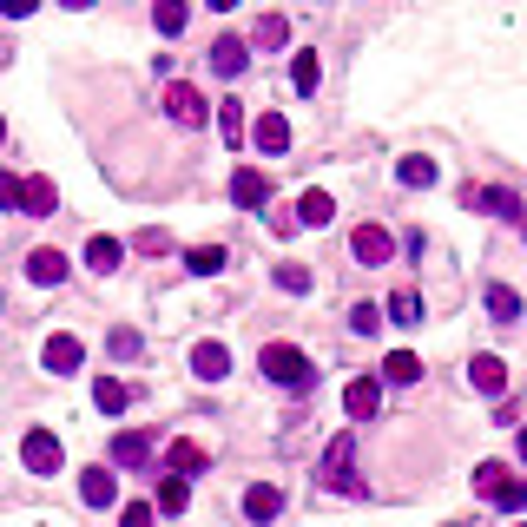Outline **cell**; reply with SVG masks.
Segmentation results:
<instances>
[{
    "mask_svg": "<svg viewBox=\"0 0 527 527\" xmlns=\"http://www.w3.org/2000/svg\"><path fill=\"white\" fill-rule=\"evenodd\" d=\"M396 172H402V185H416V192H429V185H435V159H402Z\"/></svg>",
    "mask_w": 527,
    "mask_h": 527,
    "instance_id": "cell-31",
    "label": "cell"
},
{
    "mask_svg": "<svg viewBox=\"0 0 527 527\" xmlns=\"http://www.w3.org/2000/svg\"><path fill=\"white\" fill-rule=\"evenodd\" d=\"M251 139H257V152H290V119L284 112H264L251 126Z\"/></svg>",
    "mask_w": 527,
    "mask_h": 527,
    "instance_id": "cell-18",
    "label": "cell"
},
{
    "mask_svg": "<svg viewBox=\"0 0 527 527\" xmlns=\"http://www.w3.org/2000/svg\"><path fill=\"white\" fill-rule=\"evenodd\" d=\"M0 145H7V119H0Z\"/></svg>",
    "mask_w": 527,
    "mask_h": 527,
    "instance_id": "cell-41",
    "label": "cell"
},
{
    "mask_svg": "<svg viewBox=\"0 0 527 527\" xmlns=\"http://www.w3.org/2000/svg\"><path fill=\"white\" fill-rule=\"evenodd\" d=\"M20 211H27V218H53V211H60L53 178H20Z\"/></svg>",
    "mask_w": 527,
    "mask_h": 527,
    "instance_id": "cell-11",
    "label": "cell"
},
{
    "mask_svg": "<svg viewBox=\"0 0 527 527\" xmlns=\"http://www.w3.org/2000/svg\"><path fill=\"white\" fill-rule=\"evenodd\" d=\"M218 126H224L231 145H244V106H238V99H224V106H218Z\"/></svg>",
    "mask_w": 527,
    "mask_h": 527,
    "instance_id": "cell-32",
    "label": "cell"
},
{
    "mask_svg": "<svg viewBox=\"0 0 527 527\" xmlns=\"http://www.w3.org/2000/svg\"><path fill=\"white\" fill-rule=\"evenodd\" d=\"M231 205L257 211V205H271V178L251 172V165H238V178H231Z\"/></svg>",
    "mask_w": 527,
    "mask_h": 527,
    "instance_id": "cell-10",
    "label": "cell"
},
{
    "mask_svg": "<svg viewBox=\"0 0 527 527\" xmlns=\"http://www.w3.org/2000/svg\"><path fill=\"white\" fill-rule=\"evenodd\" d=\"M277 290H297V297H304V290H310V271H304V264H277Z\"/></svg>",
    "mask_w": 527,
    "mask_h": 527,
    "instance_id": "cell-35",
    "label": "cell"
},
{
    "mask_svg": "<svg viewBox=\"0 0 527 527\" xmlns=\"http://www.w3.org/2000/svg\"><path fill=\"white\" fill-rule=\"evenodd\" d=\"M40 363H47L53 369V376H73V369H80L86 363V343H80V336H47V350H40Z\"/></svg>",
    "mask_w": 527,
    "mask_h": 527,
    "instance_id": "cell-8",
    "label": "cell"
},
{
    "mask_svg": "<svg viewBox=\"0 0 527 527\" xmlns=\"http://www.w3.org/2000/svg\"><path fill=\"white\" fill-rule=\"evenodd\" d=\"M185 508H192V481L165 475V481H159V495H152V514H185Z\"/></svg>",
    "mask_w": 527,
    "mask_h": 527,
    "instance_id": "cell-21",
    "label": "cell"
},
{
    "mask_svg": "<svg viewBox=\"0 0 527 527\" xmlns=\"http://www.w3.org/2000/svg\"><path fill=\"white\" fill-rule=\"evenodd\" d=\"M80 501H86V508H112V501H119L112 468H86V475H80Z\"/></svg>",
    "mask_w": 527,
    "mask_h": 527,
    "instance_id": "cell-15",
    "label": "cell"
},
{
    "mask_svg": "<svg viewBox=\"0 0 527 527\" xmlns=\"http://www.w3.org/2000/svg\"><path fill=\"white\" fill-rule=\"evenodd\" d=\"M192 376L198 383H224L231 376V350L224 343H192Z\"/></svg>",
    "mask_w": 527,
    "mask_h": 527,
    "instance_id": "cell-9",
    "label": "cell"
},
{
    "mask_svg": "<svg viewBox=\"0 0 527 527\" xmlns=\"http://www.w3.org/2000/svg\"><path fill=\"white\" fill-rule=\"evenodd\" d=\"M330 218H336L330 192H304V198H297V224H310V231H317V224H330Z\"/></svg>",
    "mask_w": 527,
    "mask_h": 527,
    "instance_id": "cell-24",
    "label": "cell"
},
{
    "mask_svg": "<svg viewBox=\"0 0 527 527\" xmlns=\"http://www.w3.org/2000/svg\"><path fill=\"white\" fill-rule=\"evenodd\" d=\"M126 402H132V389L119 383V376H99L93 383V409L99 416H126Z\"/></svg>",
    "mask_w": 527,
    "mask_h": 527,
    "instance_id": "cell-20",
    "label": "cell"
},
{
    "mask_svg": "<svg viewBox=\"0 0 527 527\" xmlns=\"http://www.w3.org/2000/svg\"><path fill=\"white\" fill-rule=\"evenodd\" d=\"M244 60H251V47H244L238 33H224L218 47H211V73H224V80H238V73H244Z\"/></svg>",
    "mask_w": 527,
    "mask_h": 527,
    "instance_id": "cell-16",
    "label": "cell"
},
{
    "mask_svg": "<svg viewBox=\"0 0 527 527\" xmlns=\"http://www.w3.org/2000/svg\"><path fill=\"white\" fill-rule=\"evenodd\" d=\"M257 47H284V20H277V14L257 20Z\"/></svg>",
    "mask_w": 527,
    "mask_h": 527,
    "instance_id": "cell-37",
    "label": "cell"
},
{
    "mask_svg": "<svg viewBox=\"0 0 527 527\" xmlns=\"http://www.w3.org/2000/svg\"><path fill=\"white\" fill-rule=\"evenodd\" d=\"M0 211H20V178L0 172Z\"/></svg>",
    "mask_w": 527,
    "mask_h": 527,
    "instance_id": "cell-38",
    "label": "cell"
},
{
    "mask_svg": "<svg viewBox=\"0 0 527 527\" xmlns=\"http://www.w3.org/2000/svg\"><path fill=\"white\" fill-rule=\"evenodd\" d=\"M448 527H468V521H448Z\"/></svg>",
    "mask_w": 527,
    "mask_h": 527,
    "instance_id": "cell-42",
    "label": "cell"
},
{
    "mask_svg": "<svg viewBox=\"0 0 527 527\" xmlns=\"http://www.w3.org/2000/svg\"><path fill=\"white\" fill-rule=\"evenodd\" d=\"M277 514H284V488H277V481H251V488H244V521H277Z\"/></svg>",
    "mask_w": 527,
    "mask_h": 527,
    "instance_id": "cell-7",
    "label": "cell"
},
{
    "mask_svg": "<svg viewBox=\"0 0 527 527\" xmlns=\"http://www.w3.org/2000/svg\"><path fill=\"white\" fill-rule=\"evenodd\" d=\"M27 277H33V284H66V251H33L27 257Z\"/></svg>",
    "mask_w": 527,
    "mask_h": 527,
    "instance_id": "cell-22",
    "label": "cell"
},
{
    "mask_svg": "<svg viewBox=\"0 0 527 527\" xmlns=\"http://www.w3.org/2000/svg\"><path fill=\"white\" fill-rule=\"evenodd\" d=\"M317 80H323V66H317V53H297V60H290V86H297V93H317Z\"/></svg>",
    "mask_w": 527,
    "mask_h": 527,
    "instance_id": "cell-25",
    "label": "cell"
},
{
    "mask_svg": "<svg viewBox=\"0 0 527 527\" xmlns=\"http://www.w3.org/2000/svg\"><path fill=\"white\" fill-rule=\"evenodd\" d=\"M185 20H192V14H185V0H159V7H152V27H159V33H178Z\"/></svg>",
    "mask_w": 527,
    "mask_h": 527,
    "instance_id": "cell-30",
    "label": "cell"
},
{
    "mask_svg": "<svg viewBox=\"0 0 527 527\" xmlns=\"http://www.w3.org/2000/svg\"><path fill=\"white\" fill-rule=\"evenodd\" d=\"M119 257H126V244H119V238H93V244H86V271L106 277V271H119Z\"/></svg>",
    "mask_w": 527,
    "mask_h": 527,
    "instance_id": "cell-23",
    "label": "cell"
},
{
    "mask_svg": "<svg viewBox=\"0 0 527 527\" xmlns=\"http://www.w3.org/2000/svg\"><path fill=\"white\" fill-rule=\"evenodd\" d=\"M488 310H495V323H514L521 317V297H514L508 284H488Z\"/></svg>",
    "mask_w": 527,
    "mask_h": 527,
    "instance_id": "cell-28",
    "label": "cell"
},
{
    "mask_svg": "<svg viewBox=\"0 0 527 527\" xmlns=\"http://www.w3.org/2000/svg\"><path fill=\"white\" fill-rule=\"evenodd\" d=\"M112 462H119V468H145V462H152V435H145V429L112 435Z\"/></svg>",
    "mask_w": 527,
    "mask_h": 527,
    "instance_id": "cell-14",
    "label": "cell"
},
{
    "mask_svg": "<svg viewBox=\"0 0 527 527\" xmlns=\"http://www.w3.org/2000/svg\"><path fill=\"white\" fill-rule=\"evenodd\" d=\"M350 330L356 336H376V330H383V310H376V304H356L350 310Z\"/></svg>",
    "mask_w": 527,
    "mask_h": 527,
    "instance_id": "cell-33",
    "label": "cell"
},
{
    "mask_svg": "<svg viewBox=\"0 0 527 527\" xmlns=\"http://www.w3.org/2000/svg\"><path fill=\"white\" fill-rule=\"evenodd\" d=\"M475 495H481V501H495V508H508V514H514V508H527V481H514V475H508L501 462H481V468H475Z\"/></svg>",
    "mask_w": 527,
    "mask_h": 527,
    "instance_id": "cell-2",
    "label": "cell"
},
{
    "mask_svg": "<svg viewBox=\"0 0 527 527\" xmlns=\"http://www.w3.org/2000/svg\"><path fill=\"white\" fill-rule=\"evenodd\" d=\"M165 112H172L178 126H205L211 119V99L198 86H165Z\"/></svg>",
    "mask_w": 527,
    "mask_h": 527,
    "instance_id": "cell-6",
    "label": "cell"
},
{
    "mask_svg": "<svg viewBox=\"0 0 527 527\" xmlns=\"http://www.w3.org/2000/svg\"><path fill=\"white\" fill-rule=\"evenodd\" d=\"M350 462H356L350 435H336V442L323 448V488H330V495H363V481L350 475Z\"/></svg>",
    "mask_w": 527,
    "mask_h": 527,
    "instance_id": "cell-3",
    "label": "cell"
},
{
    "mask_svg": "<svg viewBox=\"0 0 527 527\" xmlns=\"http://www.w3.org/2000/svg\"><path fill=\"white\" fill-rule=\"evenodd\" d=\"M389 317H396L402 330H409V323H422V297H416V290H396V297H389Z\"/></svg>",
    "mask_w": 527,
    "mask_h": 527,
    "instance_id": "cell-29",
    "label": "cell"
},
{
    "mask_svg": "<svg viewBox=\"0 0 527 527\" xmlns=\"http://www.w3.org/2000/svg\"><path fill=\"white\" fill-rule=\"evenodd\" d=\"M462 205L495 211V218H521V198H514V192H488V185H468V192H462Z\"/></svg>",
    "mask_w": 527,
    "mask_h": 527,
    "instance_id": "cell-17",
    "label": "cell"
},
{
    "mask_svg": "<svg viewBox=\"0 0 527 527\" xmlns=\"http://www.w3.org/2000/svg\"><path fill=\"white\" fill-rule=\"evenodd\" d=\"M257 369H264L277 389H297V396H304V389H317V369H310V356L297 350V343H264Z\"/></svg>",
    "mask_w": 527,
    "mask_h": 527,
    "instance_id": "cell-1",
    "label": "cell"
},
{
    "mask_svg": "<svg viewBox=\"0 0 527 527\" xmlns=\"http://www.w3.org/2000/svg\"><path fill=\"white\" fill-rule=\"evenodd\" d=\"M185 264H192V277H218L224 271V244H198Z\"/></svg>",
    "mask_w": 527,
    "mask_h": 527,
    "instance_id": "cell-27",
    "label": "cell"
},
{
    "mask_svg": "<svg viewBox=\"0 0 527 527\" xmlns=\"http://www.w3.org/2000/svg\"><path fill=\"white\" fill-rule=\"evenodd\" d=\"M20 462H27L33 475H60V435L53 429H27L20 435Z\"/></svg>",
    "mask_w": 527,
    "mask_h": 527,
    "instance_id": "cell-4",
    "label": "cell"
},
{
    "mask_svg": "<svg viewBox=\"0 0 527 527\" xmlns=\"http://www.w3.org/2000/svg\"><path fill=\"white\" fill-rule=\"evenodd\" d=\"M468 383H475L481 396H501V389H508V363H501V356H488V350H481L475 363H468Z\"/></svg>",
    "mask_w": 527,
    "mask_h": 527,
    "instance_id": "cell-13",
    "label": "cell"
},
{
    "mask_svg": "<svg viewBox=\"0 0 527 527\" xmlns=\"http://www.w3.org/2000/svg\"><path fill=\"white\" fill-rule=\"evenodd\" d=\"M514 448H521V462H527V429H521V442H514Z\"/></svg>",
    "mask_w": 527,
    "mask_h": 527,
    "instance_id": "cell-40",
    "label": "cell"
},
{
    "mask_svg": "<svg viewBox=\"0 0 527 527\" xmlns=\"http://www.w3.org/2000/svg\"><path fill=\"white\" fill-rule=\"evenodd\" d=\"M383 376H389V383H422V356H409V350L383 356Z\"/></svg>",
    "mask_w": 527,
    "mask_h": 527,
    "instance_id": "cell-26",
    "label": "cell"
},
{
    "mask_svg": "<svg viewBox=\"0 0 527 527\" xmlns=\"http://www.w3.org/2000/svg\"><path fill=\"white\" fill-rule=\"evenodd\" d=\"M106 350L119 356V363H126V356H139V330H126V323H119V330L106 336Z\"/></svg>",
    "mask_w": 527,
    "mask_h": 527,
    "instance_id": "cell-34",
    "label": "cell"
},
{
    "mask_svg": "<svg viewBox=\"0 0 527 527\" xmlns=\"http://www.w3.org/2000/svg\"><path fill=\"white\" fill-rule=\"evenodd\" d=\"M389 251H396V238H389L383 224H356V238H350V257L363 264V271H376V264H389Z\"/></svg>",
    "mask_w": 527,
    "mask_h": 527,
    "instance_id": "cell-5",
    "label": "cell"
},
{
    "mask_svg": "<svg viewBox=\"0 0 527 527\" xmlns=\"http://www.w3.org/2000/svg\"><path fill=\"white\" fill-rule=\"evenodd\" d=\"M165 462H172L178 481H192V475H205V468H211V455L198 442H172V448H165Z\"/></svg>",
    "mask_w": 527,
    "mask_h": 527,
    "instance_id": "cell-19",
    "label": "cell"
},
{
    "mask_svg": "<svg viewBox=\"0 0 527 527\" xmlns=\"http://www.w3.org/2000/svg\"><path fill=\"white\" fill-rule=\"evenodd\" d=\"M343 409H350L356 422H369L376 409H383V383H376V376H356V383L343 389Z\"/></svg>",
    "mask_w": 527,
    "mask_h": 527,
    "instance_id": "cell-12",
    "label": "cell"
},
{
    "mask_svg": "<svg viewBox=\"0 0 527 527\" xmlns=\"http://www.w3.org/2000/svg\"><path fill=\"white\" fill-rule=\"evenodd\" d=\"M119 527H152V501H126V508H119Z\"/></svg>",
    "mask_w": 527,
    "mask_h": 527,
    "instance_id": "cell-36",
    "label": "cell"
},
{
    "mask_svg": "<svg viewBox=\"0 0 527 527\" xmlns=\"http://www.w3.org/2000/svg\"><path fill=\"white\" fill-rule=\"evenodd\" d=\"M139 251L159 257V251H172V238H165V231H139Z\"/></svg>",
    "mask_w": 527,
    "mask_h": 527,
    "instance_id": "cell-39",
    "label": "cell"
}]
</instances>
